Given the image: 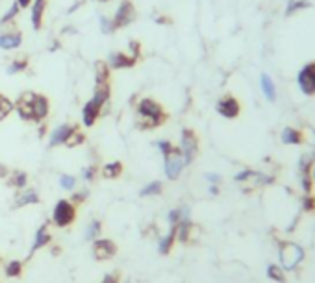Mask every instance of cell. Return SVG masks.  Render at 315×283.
<instances>
[{
	"mask_svg": "<svg viewBox=\"0 0 315 283\" xmlns=\"http://www.w3.org/2000/svg\"><path fill=\"white\" fill-rule=\"evenodd\" d=\"M158 22H160V24H165V22H167V24H169L171 21H169V17H160V19H158Z\"/></svg>",
	"mask_w": 315,
	"mask_h": 283,
	"instance_id": "cell-48",
	"label": "cell"
},
{
	"mask_svg": "<svg viewBox=\"0 0 315 283\" xmlns=\"http://www.w3.org/2000/svg\"><path fill=\"white\" fill-rule=\"evenodd\" d=\"M98 2H109V0H98Z\"/></svg>",
	"mask_w": 315,
	"mask_h": 283,
	"instance_id": "cell-49",
	"label": "cell"
},
{
	"mask_svg": "<svg viewBox=\"0 0 315 283\" xmlns=\"http://www.w3.org/2000/svg\"><path fill=\"white\" fill-rule=\"evenodd\" d=\"M95 174H97V169H95V167L84 169V180H86V182H91L93 178H95Z\"/></svg>",
	"mask_w": 315,
	"mask_h": 283,
	"instance_id": "cell-39",
	"label": "cell"
},
{
	"mask_svg": "<svg viewBox=\"0 0 315 283\" xmlns=\"http://www.w3.org/2000/svg\"><path fill=\"white\" fill-rule=\"evenodd\" d=\"M76 219V206L69 200H60L56 204L54 213H52V222H54L58 228H67L71 226Z\"/></svg>",
	"mask_w": 315,
	"mask_h": 283,
	"instance_id": "cell-2",
	"label": "cell"
},
{
	"mask_svg": "<svg viewBox=\"0 0 315 283\" xmlns=\"http://www.w3.org/2000/svg\"><path fill=\"white\" fill-rule=\"evenodd\" d=\"M180 152H182V155H184L185 165H189L191 161L196 157V154H199V139H196V134L191 128L182 130V137H180Z\"/></svg>",
	"mask_w": 315,
	"mask_h": 283,
	"instance_id": "cell-3",
	"label": "cell"
},
{
	"mask_svg": "<svg viewBox=\"0 0 315 283\" xmlns=\"http://www.w3.org/2000/svg\"><path fill=\"white\" fill-rule=\"evenodd\" d=\"M50 113V102L49 98L45 95H35L33 98V104H32V115H33V120H37V123H43L45 118L49 117Z\"/></svg>",
	"mask_w": 315,
	"mask_h": 283,
	"instance_id": "cell-11",
	"label": "cell"
},
{
	"mask_svg": "<svg viewBox=\"0 0 315 283\" xmlns=\"http://www.w3.org/2000/svg\"><path fill=\"white\" fill-rule=\"evenodd\" d=\"M33 0H17V4H19V8L21 10H24V8H28V6H32Z\"/></svg>",
	"mask_w": 315,
	"mask_h": 283,
	"instance_id": "cell-42",
	"label": "cell"
},
{
	"mask_svg": "<svg viewBox=\"0 0 315 283\" xmlns=\"http://www.w3.org/2000/svg\"><path fill=\"white\" fill-rule=\"evenodd\" d=\"M206 180H208V182H212V183H217L221 178H219L217 174H206Z\"/></svg>",
	"mask_w": 315,
	"mask_h": 283,
	"instance_id": "cell-44",
	"label": "cell"
},
{
	"mask_svg": "<svg viewBox=\"0 0 315 283\" xmlns=\"http://www.w3.org/2000/svg\"><path fill=\"white\" fill-rule=\"evenodd\" d=\"M280 257H282V265L286 268H291L295 267L297 263L300 261V257H302V252H300L299 246L295 245H286L284 246L282 254H280Z\"/></svg>",
	"mask_w": 315,
	"mask_h": 283,
	"instance_id": "cell-15",
	"label": "cell"
},
{
	"mask_svg": "<svg viewBox=\"0 0 315 283\" xmlns=\"http://www.w3.org/2000/svg\"><path fill=\"white\" fill-rule=\"evenodd\" d=\"M47 0H33L32 2V26L33 30H41L43 28V15L47 10Z\"/></svg>",
	"mask_w": 315,
	"mask_h": 283,
	"instance_id": "cell-16",
	"label": "cell"
},
{
	"mask_svg": "<svg viewBox=\"0 0 315 283\" xmlns=\"http://www.w3.org/2000/svg\"><path fill=\"white\" fill-rule=\"evenodd\" d=\"M260 86H261V91L265 95V98L269 102H274L277 100V86H274V82L269 74H263L260 76Z\"/></svg>",
	"mask_w": 315,
	"mask_h": 283,
	"instance_id": "cell-20",
	"label": "cell"
},
{
	"mask_svg": "<svg viewBox=\"0 0 315 283\" xmlns=\"http://www.w3.org/2000/svg\"><path fill=\"white\" fill-rule=\"evenodd\" d=\"M78 126H74V124H61V126H58V128L50 134V139H49V144L50 146H60V144H65L67 137L76 130Z\"/></svg>",
	"mask_w": 315,
	"mask_h": 283,
	"instance_id": "cell-14",
	"label": "cell"
},
{
	"mask_svg": "<svg viewBox=\"0 0 315 283\" xmlns=\"http://www.w3.org/2000/svg\"><path fill=\"white\" fill-rule=\"evenodd\" d=\"M35 95H37V93L26 91V93H22V95L19 96V100H17V104H15V109H17V113L21 115L22 120H33L32 104H33Z\"/></svg>",
	"mask_w": 315,
	"mask_h": 283,
	"instance_id": "cell-9",
	"label": "cell"
},
{
	"mask_svg": "<svg viewBox=\"0 0 315 283\" xmlns=\"http://www.w3.org/2000/svg\"><path fill=\"white\" fill-rule=\"evenodd\" d=\"M109 65L104 61V59H98L95 63V86H104V84H109Z\"/></svg>",
	"mask_w": 315,
	"mask_h": 283,
	"instance_id": "cell-17",
	"label": "cell"
},
{
	"mask_svg": "<svg viewBox=\"0 0 315 283\" xmlns=\"http://www.w3.org/2000/svg\"><path fill=\"white\" fill-rule=\"evenodd\" d=\"M311 4L308 2V0H289L288 8H286V15L291 17V15H295V13H297V11H300V10H308Z\"/></svg>",
	"mask_w": 315,
	"mask_h": 283,
	"instance_id": "cell-25",
	"label": "cell"
},
{
	"mask_svg": "<svg viewBox=\"0 0 315 283\" xmlns=\"http://www.w3.org/2000/svg\"><path fill=\"white\" fill-rule=\"evenodd\" d=\"M269 274H271L272 278L282 279V272H280V270H277V267H271V268H269Z\"/></svg>",
	"mask_w": 315,
	"mask_h": 283,
	"instance_id": "cell-41",
	"label": "cell"
},
{
	"mask_svg": "<svg viewBox=\"0 0 315 283\" xmlns=\"http://www.w3.org/2000/svg\"><path fill=\"white\" fill-rule=\"evenodd\" d=\"M128 56L134 59H139V56H141V43L139 41H130V54Z\"/></svg>",
	"mask_w": 315,
	"mask_h": 283,
	"instance_id": "cell-37",
	"label": "cell"
},
{
	"mask_svg": "<svg viewBox=\"0 0 315 283\" xmlns=\"http://www.w3.org/2000/svg\"><path fill=\"white\" fill-rule=\"evenodd\" d=\"M282 141L286 144H300L304 141V135H302V132H299V130L286 128L282 132Z\"/></svg>",
	"mask_w": 315,
	"mask_h": 283,
	"instance_id": "cell-23",
	"label": "cell"
},
{
	"mask_svg": "<svg viewBox=\"0 0 315 283\" xmlns=\"http://www.w3.org/2000/svg\"><path fill=\"white\" fill-rule=\"evenodd\" d=\"M50 242V233H49V226L45 224L41 226L37 231H35V235H33V242H32V250H30V254H33V252H37L39 248H43V246H47Z\"/></svg>",
	"mask_w": 315,
	"mask_h": 283,
	"instance_id": "cell-19",
	"label": "cell"
},
{
	"mask_svg": "<svg viewBox=\"0 0 315 283\" xmlns=\"http://www.w3.org/2000/svg\"><path fill=\"white\" fill-rule=\"evenodd\" d=\"M8 174H10V172H8V169H6V167L0 163V178H6Z\"/></svg>",
	"mask_w": 315,
	"mask_h": 283,
	"instance_id": "cell-46",
	"label": "cell"
},
{
	"mask_svg": "<svg viewBox=\"0 0 315 283\" xmlns=\"http://www.w3.org/2000/svg\"><path fill=\"white\" fill-rule=\"evenodd\" d=\"M297 84L299 89L306 96H315V61L306 63L297 74Z\"/></svg>",
	"mask_w": 315,
	"mask_h": 283,
	"instance_id": "cell-6",
	"label": "cell"
},
{
	"mask_svg": "<svg viewBox=\"0 0 315 283\" xmlns=\"http://www.w3.org/2000/svg\"><path fill=\"white\" fill-rule=\"evenodd\" d=\"M102 107H98L93 100H87L84 109H82V123L86 128H93V124L97 123V118L100 117Z\"/></svg>",
	"mask_w": 315,
	"mask_h": 283,
	"instance_id": "cell-12",
	"label": "cell"
},
{
	"mask_svg": "<svg viewBox=\"0 0 315 283\" xmlns=\"http://www.w3.org/2000/svg\"><path fill=\"white\" fill-rule=\"evenodd\" d=\"M100 231H102L100 220H91L86 228V240H97L98 235H100Z\"/></svg>",
	"mask_w": 315,
	"mask_h": 283,
	"instance_id": "cell-28",
	"label": "cell"
},
{
	"mask_svg": "<svg viewBox=\"0 0 315 283\" xmlns=\"http://www.w3.org/2000/svg\"><path fill=\"white\" fill-rule=\"evenodd\" d=\"M123 174V163L121 161H111V163H106L102 167V176L109 178V180H115Z\"/></svg>",
	"mask_w": 315,
	"mask_h": 283,
	"instance_id": "cell-22",
	"label": "cell"
},
{
	"mask_svg": "<svg viewBox=\"0 0 315 283\" xmlns=\"http://www.w3.org/2000/svg\"><path fill=\"white\" fill-rule=\"evenodd\" d=\"M74 32H76V28H72V26H65L61 30V33H69V35H72Z\"/></svg>",
	"mask_w": 315,
	"mask_h": 283,
	"instance_id": "cell-45",
	"label": "cell"
},
{
	"mask_svg": "<svg viewBox=\"0 0 315 283\" xmlns=\"http://www.w3.org/2000/svg\"><path fill=\"white\" fill-rule=\"evenodd\" d=\"M156 148L160 150V152H162V155L165 157V155H169L171 152H173L174 146L171 144V141H158V143H156Z\"/></svg>",
	"mask_w": 315,
	"mask_h": 283,
	"instance_id": "cell-36",
	"label": "cell"
},
{
	"mask_svg": "<svg viewBox=\"0 0 315 283\" xmlns=\"http://www.w3.org/2000/svg\"><path fill=\"white\" fill-rule=\"evenodd\" d=\"M21 45H22V33L19 30L0 33V50L10 52V50H17Z\"/></svg>",
	"mask_w": 315,
	"mask_h": 283,
	"instance_id": "cell-13",
	"label": "cell"
},
{
	"mask_svg": "<svg viewBox=\"0 0 315 283\" xmlns=\"http://www.w3.org/2000/svg\"><path fill=\"white\" fill-rule=\"evenodd\" d=\"M26 183H28L26 172H22V171L11 172V176H10V185H11V187L24 189V187H26Z\"/></svg>",
	"mask_w": 315,
	"mask_h": 283,
	"instance_id": "cell-26",
	"label": "cell"
},
{
	"mask_svg": "<svg viewBox=\"0 0 315 283\" xmlns=\"http://www.w3.org/2000/svg\"><path fill=\"white\" fill-rule=\"evenodd\" d=\"M15 109V106H13V102L8 98V96L0 95V120H4L8 115H10L11 111Z\"/></svg>",
	"mask_w": 315,
	"mask_h": 283,
	"instance_id": "cell-32",
	"label": "cell"
},
{
	"mask_svg": "<svg viewBox=\"0 0 315 283\" xmlns=\"http://www.w3.org/2000/svg\"><path fill=\"white\" fill-rule=\"evenodd\" d=\"M185 167V161H184V155L180 152V148H174L173 152L169 155L163 157V171H165V176L169 180H178V176L182 174Z\"/></svg>",
	"mask_w": 315,
	"mask_h": 283,
	"instance_id": "cell-4",
	"label": "cell"
},
{
	"mask_svg": "<svg viewBox=\"0 0 315 283\" xmlns=\"http://www.w3.org/2000/svg\"><path fill=\"white\" fill-rule=\"evenodd\" d=\"M117 254V245L109 239H97L93 242V257L98 261H106Z\"/></svg>",
	"mask_w": 315,
	"mask_h": 283,
	"instance_id": "cell-8",
	"label": "cell"
},
{
	"mask_svg": "<svg viewBox=\"0 0 315 283\" xmlns=\"http://www.w3.org/2000/svg\"><path fill=\"white\" fill-rule=\"evenodd\" d=\"M87 198V189H84V191L80 192V194H74V196H72V200H74V202H82V200H86Z\"/></svg>",
	"mask_w": 315,
	"mask_h": 283,
	"instance_id": "cell-40",
	"label": "cell"
},
{
	"mask_svg": "<svg viewBox=\"0 0 315 283\" xmlns=\"http://www.w3.org/2000/svg\"><path fill=\"white\" fill-rule=\"evenodd\" d=\"M22 272V265L19 261H11L6 265V276L8 278H17Z\"/></svg>",
	"mask_w": 315,
	"mask_h": 283,
	"instance_id": "cell-34",
	"label": "cell"
},
{
	"mask_svg": "<svg viewBox=\"0 0 315 283\" xmlns=\"http://www.w3.org/2000/svg\"><path fill=\"white\" fill-rule=\"evenodd\" d=\"M19 11H21V8H19V4H17V0H15V2L10 6V10L2 15V19H0V26H6V24H10V22L15 21L17 17H19Z\"/></svg>",
	"mask_w": 315,
	"mask_h": 283,
	"instance_id": "cell-27",
	"label": "cell"
},
{
	"mask_svg": "<svg viewBox=\"0 0 315 283\" xmlns=\"http://www.w3.org/2000/svg\"><path fill=\"white\" fill-rule=\"evenodd\" d=\"M60 185L65 191H72L74 185H76V178L71 176V174H63V176H60Z\"/></svg>",
	"mask_w": 315,
	"mask_h": 283,
	"instance_id": "cell-35",
	"label": "cell"
},
{
	"mask_svg": "<svg viewBox=\"0 0 315 283\" xmlns=\"http://www.w3.org/2000/svg\"><path fill=\"white\" fill-rule=\"evenodd\" d=\"M98 24H100V32H102L104 35H111V33L117 32L113 26V21L106 15H98Z\"/></svg>",
	"mask_w": 315,
	"mask_h": 283,
	"instance_id": "cell-30",
	"label": "cell"
},
{
	"mask_svg": "<svg viewBox=\"0 0 315 283\" xmlns=\"http://www.w3.org/2000/svg\"><path fill=\"white\" fill-rule=\"evenodd\" d=\"M58 47H60V41H54V43L50 45L49 50H50V52H56V50H58Z\"/></svg>",
	"mask_w": 315,
	"mask_h": 283,
	"instance_id": "cell-47",
	"label": "cell"
},
{
	"mask_svg": "<svg viewBox=\"0 0 315 283\" xmlns=\"http://www.w3.org/2000/svg\"><path fill=\"white\" fill-rule=\"evenodd\" d=\"M217 113L224 118H238L241 113V106L235 96L226 95L217 102Z\"/></svg>",
	"mask_w": 315,
	"mask_h": 283,
	"instance_id": "cell-7",
	"label": "cell"
},
{
	"mask_svg": "<svg viewBox=\"0 0 315 283\" xmlns=\"http://www.w3.org/2000/svg\"><path fill=\"white\" fill-rule=\"evenodd\" d=\"M137 115H139V128L141 130H150L162 126L167 120V113L163 111V107L160 102L154 98H141L137 104Z\"/></svg>",
	"mask_w": 315,
	"mask_h": 283,
	"instance_id": "cell-1",
	"label": "cell"
},
{
	"mask_svg": "<svg viewBox=\"0 0 315 283\" xmlns=\"http://www.w3.org/2000/svg\"><path fill=\"white\" fill-rule=\"evenodd\" d=\"M30 204H39L37 191H33V189H24V191H21L17 194L15 208H24V206H30Z\"/></svg>",
	"mask_w": 315,
	"mask_h": 283,
	"instance_id": "cell-18",
	"label": "cell"
},
{
	"mask_svg": "<svg viewBox=\"0 0 315 283\" xmlns=\"http://www.w3.org/2000/svg\"><path fill=\"white\" fill-rule=\"evenodd\" d=\"M136 17H137L136 6L132 4L130 0H123L119 4V8H117V11H115V15L111 21H113L115 30H121V28L130 26L132 22L136 21Z\"/></svg>",
	"mask_w": 315,
	"mask_h": 283,
	"instance_id": "cell-5",
	"label": "cell"
},
{
	"mask_svg": "<svg viewBox=\"0 0 315 283\" xmlns=\"http://www.w3.org/2000/svg\"><path fill=\"white\" fill-rule=\"evenodd\" d=\"M84 141H86V135L82 134L80 130H74V132H72L71 135H69V137H67V141H65V146L67 148H74V146H78V144H82L84 143Z\"/></svg>",
	"mask_w": 315,
	"mask_h": 283,
	"instance_id": "cell-33",
	"label": "cell"
},
{
	"mask_svg": "<svg viewBox=\"0 0 315 283\" xmlns=\"http://www.w3.org/2000/svg\"><path fill=\"white\" fill-rule=\"evenodd\" d=\"M106 63L109 65V69L113 70H121V69H132L134 65L137 63V59L130 58L128 54H123V52H111L108 56V61Z\"/></svg>",
	"mask_w": 315,
	"mask_h": 283,
	"instance_id": "cell-10",
	"label": "cell"
},
{
	"mask_svg": "<svg viewBox=\"0 0 315 283\" xmlns=\"http://www.w3.org/2000/svg\"><path fill=\"white\" fill-rule=\"evenodd\" d=\"M163 191V183L162 182H152L145 185V187L139 191V196L141 198H147V196H158V194H162Z\"/></svg>",
	"mask_w": 315,
	"mask_h": 283,
	"instance_id": "cell-24",
	"label": "cell"
},
{
	"mask_svg": "<svg viewBox=\"0 0 315 283\" xmlns=\"http://www.w3.org/2000/svg\"><path fill=\"white\" fill-rule=\"evenodd\" d=\"M109 95H111L109 84H104V86H95V93H93L91 100L95 102L98 107H104L109 102Z\"/></svg>",
	"mask_w": 315,
	"mask_h": 283,
	"instance_id": "cell-21",
	"label": "cell"
},
{
	"mask_svg": "<svg viewBox=\"0 0 315 283\" xmlns=\"http://www.w3.org/2000/svg\"><path fill=\"white\" fill-rule=\"evenodd\" d=\"M167 220L171 226H176L180 222V208L178 209H173V211H169L167 215Z\"/></svg>",
	"mask_w": 315,
	"mask_h": 283,
	"instance_id": "cell-38",
	"label": "cell"
},
{
	"mask_svg": "<svg viewBox=\"0 0 315 283\" xmlns=\"http://www.w3.org/2000/svg\"><path fill=\"white\" fill-rule=\"evenodd\" d=\"M174 239H176V235H174V228H173V230H171V233H169L167 237H163V239L160 240V246H158V250H160V254H162V256H165V254H169V252H171Z\"/></svg>",
	"mask_w": 315,
	"mask_h": 283,
	"instance_id": "cell-29",
	"label": "cell"
},
{
	"mask_svg": "<svg viewBox=\"0 0 315 283\" xmlns=\"http://www.w3.org/2000/svg\"><path fill=\"white\" fill-rule=\"evenodd\" d=\"M119 279H117V274H109V276H106L104 278V283H117Z\"/></svg>",
	"mask_w": 315,
	"mask_h": 283,
	"instance_id": "cell-43",
	"label": "cell"
},
{
	"mask_svg": "<svg viewBox=\"0 0 315 283\" xmlns=\"http://www.w3.org/2000/svg\"><path fill=\"white\" fill-rule=\"evenodd\" d=\"M28 69V59L26 58H19L13 59L10 65H8V74H17V72H22V70Z\"/></svg>",
	"mask_w": 315,
	"mask_h": 283,
	"instance_id": "cell-31",
	"label": "cell"
}]
</instances>
